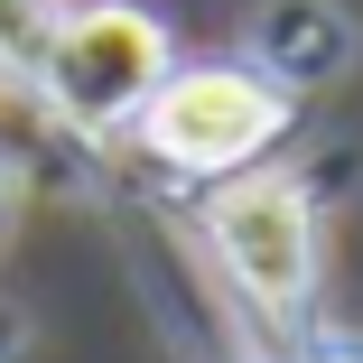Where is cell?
<instances>
[{"label":"cell","mask_w":363,"mask_h":363,"mask_svg":"<svg viewBox=\"0 0 363 363\" xmlns=\"http://www.w3.org/2000/svg\"><path fill=\"white\" fill-rule=\"evenodd\" d=\"M38 75H47V94L75 112V121L112 130V121H130L140 103L159 94L168 38H159V19H140V10H121V0H103V10H75V19L47 28Z\"/></svg>","instance_id":"cell-1"},{"label":"cell","mask_w":363,"mask_h":363,"mask_svg":"<svg viewBox=\"0 0 363 363\" xmlns=\"http://www.w3.org/2000/svg\"><path fill=\"white\" fill-rule=\"evenodd\" d=\"M150 112V150L168 168H242L261 140L279 130V94L261 75H242V65H196V75H159V94L140 103Z\"/></svg>","instance_id":"cell-2"},{"label":"cell","mask_w":363,"mask_h":363,"mask_svg":"<svg viewBox=\"0 0 363 363\" xmlns=\"http://www.w3.org/2000/svg\"><path fill=\"white\" fill-rule=\"evenodd\" d=\"M214 252L233 261V279L252 289L261 308H298L308 279H317V224H308L298 186L242 177L224 205H214Z\"/></svg>","instance_id":"cell-3"},{"label":"cell","mask_w":363,"mask_h":363,"mask_svg":"<svg viewBox=\"0 0 363 363\" xmlns=\"http://www.w3.org/2000/svg\"><path fill=\"white\" fill-rule=\"evenodd\" d=\"M47 0H0V56H19V65H38V47H47Z\"/></svg>","instance_id":"cell-4"},{"label":"cell","mask_w":363,"mask_h":363,"mask_svg":"<svg viewBox=\"0 0 363 363\" xmlns=\"http://www.w3.org/2000/svg\"><path fill=\"white\" fill-rule=\"evenodd\" d=\"M0 224H10V177H0Z\"/></svg>","instance_id":"cell-5"}]
</instances>
